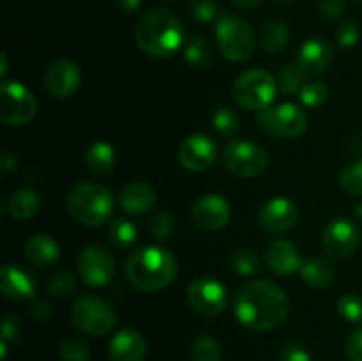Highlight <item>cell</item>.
I'll return each mask as SVG.
<instances>
[{
  "mask_svg": "<svg viewBox=\"0 0 362 361\" xmlns=\"http://www.w3.org/2000/svg\"><path fill=\"white\" fill-rule=\"evenodd\" d=\"M288 315V296L271 280L247 282L237 294V321L253 331H271L279 328Z\"/></svg>",
  "mask_w": 362,
  "mask_h": 361,
  "instance_id": "6da1fadb",
  "label": "cell"
},
{
  "mask_svg": "<svg viewBox=\"0 0 362 361\" xmlns=\"http://www.w3.org/2000/svg\"><path fill=\"white\" fill-rule=\"evenodd\" d=\"M134 39L140 50L156 59L175 55L184 42V27L168 7H152L134 28Z\"/></svg>",
  "mask_w": 362,
  "mask_h": 361,
  "instance_id": "7a4b0ae2",
  "label": "cell"
},
{
  "mask_svg": "<svg viewBox=\"0 0 362 361\" xmlns=\"http://www.w3.org/2000/svg\"><path fill=\"white\" fill-rule=\"evenodd\" d=\"M133 287L144 292H154L168 287L177 276V260L173 253L161 246H147L131 253L124 268Z\"/></svg>",
  "mask_w": 362,
  "mask_h": 361,
  "instance_id": "3957f363",
  "label": "cell"
},
{
  "mask_svg": "<svg viewBox=\"0 0 362 361\" xmlns=\"http://www.w3.org/2000/svg\"><path fill=\"white\" fill-rule=\"evenodd\" d=\"M67 209L81 225L99 227L112 218L113 197L103 184L80 183L67 195Z\"/></svg>",
  "mask_w": 362,
  "mask_h": 361,
  "instance_id": "277c9868",
  "label": "cell"
},
{
  "mask_svg": "<svg viewBox=\"0 0 362 361\" xmlns=\"http://www.w3.org/2000/svg\"><path fill=\"white\" fill-rule=\"evenodd\" d=\"M216 42L219 52L230 62H244L251 59L257 48V39L246 20L232 14H221L216 21Z\"/></svg>",
  "mask_w": 362,
  "mask_h": 361,
  "instance_id": "5b68a950",
  "label": "cell"
},
{
  "mask_svg": "<svg viewBox=\"0 0 362 361\" xmlns=\"http://www.w3.org/2000/svg\"><path fill=\"white\" fill-rule=\"evenodd\" d=\"M278 92V81L264 69H250L237 76L232 87L233 101L244 110L262 112L269 108Z\"/></svg>",
  "mask_w": 362,
  "mask_h": 361,
  "instance_id": "8992f818",
  "label": "cell"
},
{
  "mask_svg": "<svg viewBox=\"0 0 362 361\" xmlns=\"http://www.w3.org/2000/svg\"><path fill=\"white\" fill-rule=\"evenodd\" d=\"M258 124L272 138L293 140L306 133L308 113L293 103H283L258 112Z\"/></svg>",
  "mask_w": 362,
  "mask_h": 361,
  "instance_id": "52a82bcc",
  "label": "cell"
},
{
  "mask_svg": "<svg viewBox=\"0 0 362 361\" xmlns=\"http://www.w3.org/2000/svg\"><path fill=\"white\" fill-rule=\"evenodd\" d=\"M37 112V101L30 88L14 80H4L0 87V120L6 126H23Z\"/></svg>",
  "mask_w": 362,
  "mask_h": 361,
  "instance_id": "ba28073f",
  "label": "cell"
},
{
  "mask_svg": "<svg viewBox=\"0 0 362 361\" xmlns=\"http://www.w3.org/2000/svg\"><path fill=\"white\" fill-rule=\"evenodd\" d=\"M223 163L230 173L240 179L258 177L267 170L269 156L250 140H232L223 151Z\"/></svg>",
  "mask_w": 362,
  "mask_h": 361,
  "instance_id": "9c48e42d",
  "label": "cell"
},
{
  "mask_svg": "<svg viewBox=\"0 0 362 361\" xmlns=\"http://www.w3.org/2000/svg\"><path fill=\"white\" fill-rule=\"evenodd\" d=\"M71 321L90 336H105L115 326V311L95 296L78 297L71 308Z\"/></svg>",
  "mask_w": 362,
  "mask_h": 361,
  "instance_id": "30bf717a",
  "label": "cell"
},
{
  "mask_svg": "<svg viewBox=\"0 0 362 361\" xmlns=\"http://www.w3.org/2000/svg\"><path fill=\"white\" fill-rule=\"evenodd\" d=\"M187 299L198 314L214 317L226 308L228 292L219 280L211 278V276H200L191 282L189 289H187Z\"/></svg>",
  "mask_w": 362,
  "mask_h": 361,
  "instance_id": "8fae6325",
  "label": "cell"
},
{
  "mask_svg": "<svg viewBox=\"0 0 362 361\" xmlns=\"http://www.w3.org/2000/svg\"><path fill=\"white\" fill-rule=\"evenodd\" d=\"M78 273L88 287H103L115 275V258L99 246H85L78 255Z\"/></svg>",
  "mask_w": 362,
  "mask_h": 361,
  "instance_id": "7c38bea8",
  "label": "cell"
},
{
  "mask_svg": "<svg viewBox=\"0 0 362 361\" xmlns=\"http://www.w3.org/2000/svg\"><path fill=\"white\" fill-rule=\"evenodd\" d=\"M359 229L346 218H336L329 222L324 229V236H322L324 250L336 258L352 255L359 246Z\"/></svg>",
  "mask_w": 362,
  "mask_h": 361,
  "instance_id": "4fadbf2b",
  "label": "cell"
},
{
  "mask_svg": "<svg viewBox=\"0 0 362 361\" xmlns=\"http://www.w3.org/2000/svg\"><path fill=\"white\" fill-rule=\"evenodd\" d=\"M230 202L218 193H207L198 198L193 205V219L198 229L216 232L230 222Z\"/></svg>",
  "mask_w": 362,
  "mask_h": 361,
  "instance_id": "5bb4252c",
  "label": "cell"
},
{
  "mask_svg": "<svg viewBox=\"0 0 362 361\" xmlns=\"http://www.w3.org/2000/svg\"><path fill=\"white\" fill-rule=\"evenodd\" d=\"M299 222V209L290 198L276 197L269 200L258 214V225L269 234H281Z\"/></svg>",
  "mask_w": 362,
  "mask_h": 361,
  "instance_id": "9a60e30c",
  "label": "cell"
},
{
  "mask_svg": "<svg viewBox=\"0 0 362 361\" xmlns=\"http://www.w3.org/2000/svg\"><path fill=\"white\" fill-rule=\"evenodd\" d=\"M218 156V147L207 134H191L180 144L179 161L189 172H204Z\"/></svg>",
  "mask_w": 362,
  "mask_h": 361,
  "instance_id": "2e32d148",
  "label": "cell"
},
{
  "mask_svg": "<svg viewBox=\"0 0 362 361\" xmlns=\"http://www.w3.org/2000/svg\"><path fill=\"white\" fill-rule=\"evenodd\" d=\"M81 81V71L71 59H59L48 67L45 76L46 88L57 99H67L78 91Z\"/></svg>",
  "mask_w": 362,
  "mask_h": 361,
  "instance_id": "e0dca14e",
  "label": "cell"
},
{
  "mask_svg": "<svg viewBox=\"0 0 362 361\" xmlns=\"http://www.w3.org/2000/svg\"><path fill=\"white\" fill-rule=\"evenodd\" d=\"M332 46L322 38H311L300 46L299 55L296 59L297 69L306 78H315L324 73L332 60Z\"/></svg>",
  "mask_w": 362,
  "mask_h": 361,
  "instance_id": "ac0fdd59",
  "label": "cell"
},
{
  "mask_svg": "<svg viewBox=\"0 0 362 361\" xmlns=\"http://www.w3.org/2000/svg\"><path fill=\"white\" fill-rule=\"evenodd\" d=\"M265 262L269 269L279 276L293 275L303 265L299 248L288 239H274L265 250Z\"/></svg>",
  "mask_w": 362,
  "mask_h": 361,
  "instance_id": "d6986e66",
  "label": "cell"
},
{
  "mask_svg": "<svg viewBox=\"0 0 362 361\" xmlns=\"http://www.w3.org/2000/svg\"><path fill=\"white\" fill-rule=\"evenodd\" d=\"M0 289L9 299H28L35 292V282L30 273L18 264H4L0 271Z\"/></svg>",
  "mask_w": 362,
  "mask_h": 361,
  "instance_id": "ffe728a7",
  "label": "cell"
},
{
  "mask_svg": "<svg viewBox=\"0 0 362 361\" xmlns=\"http://www.w3.org/2000/svg\"><path fill=\"white\" fill-rule=\"evenodd\" d=\"M147 354L144 336L134 329H122L110 342V356L113 361H144Z\"/></svg>",
  "mask_w": 362,
  "mask_h": 361,
  "instance_id": "44dd1931",
  "label": "cell"
},
{
  "mask_svg": "<svg viewBox=\"0 0 362 361\" xmlns=\"http://www.w3.org/2000/svg\"><path fill=\"white\" fill-rule=\"evenodd\" d=\"M156 191L147 183H129L127 186L122 188L120 191V207L127 212V214L140 216L151 211L156 205Z\"/></svg>",
  "mask_w": 362,
  "mask_h": 361,
  "instance_id": "7402d4cb",
  "label": "cell"
},
{
  "mask_svg": "<svg viewBox=\"0 0 362 361\" xmlns=\"http://www.w3.org/2000/svg\"><path fill=\"white\" fill-rule=\"evenodd\" d=\"M25 257L35 268H52L60 257V246L48 234H35L25 244Z\"/></svg>",
  "mask_w": 362,
  "mask_h": 361,
  "instance_id": "603a6c76",
  "label": "cell"
},
{
  "mask_svg": "<svg viewBox=\"0 0 362 361\" xmlns=\"http://www.w3.org/2000/svg\"><path fill=\"white\" fill-rule=\"evenodd\" d=\"M115 149L108 142L98 140L85 152V165L95 176H108L115 168Z\"/></svg>",
  "mask_w": 362,
  "mask_h": 361,
  "instance_id": "cb8c5ba5",
  "label": "cell"
},
{
  "mask_svg": "<svg viewBox=\"0 0 362 361\" xmlns=\"http://www.w3.org/2000/svg\"><path fill=\"white\" fill-rule=\"evenodd\" d=\"M39 207H41V198L34 190H28V188L13 191L7 200V211H9L11 218L18 219V222L30 219L32 216L37 214Z\"/></svg>",
  "mask_w": 362,
  "mask_h": 361,
  "instance_id": "d4e9b609",
  "label": "cell"
},
{
  "mask_svg": "<svg viewBox=\"0 0 362 361\" xmlns=\"http://www.w3.org/2000/svg\"><path fill=\"white\" fill-rule=\"evenodd\" d=\"M299 275L306 285L324 289V287L331 285V282L334 280L336 268L332 262L325 260V258H313V260L303 262Z\"/></svg>",
  "mask_w": 362,
  "mask_h": 361,
  "instance_id": "484cf974",
  "label": "cell"
},
{
  "mask_svg": "<svg viewBox=\"0 0 362 361\" xmlns=\"http://www.w3.org/2000/svg\"><path fill=\"white\" fill-rule=\"evenodd\" d=\"M290 41L288 25L285 21H267L262 28V46L267 53H279Z\"/></svg>",
  "mask_w": 362,
  "mask_h": 361,
  "instance_id": "4316f807",
  "label": "cell"
},
{
  "mask_svg": "<svg viewBox=\"0 0 362 361\" xmlns=\"http://www.w3.org/2000/svg\"><path fill=\"white\" fill-rule=\"evenodd\" d=\"M184 59L193 69H207L212 62V46L202 35L189 39V42L184 48Z\"/></svg>",
  "mask_w": 362,
  "mask_h": 361,
  "instance_id": "83f0119b",
  "label": "cell"
},
{
  "mask_svg": "<svg viewBox=\"0 0 362 361\" xmlns=\"http://www.w3.org/2000/svg\"><path fill=\"white\" fill-rule=\"evenodd\" d=\"M228 262L233 273L239 276H253L255 273L260 271L262 265L260 257L253 250H250V248H237V250H233Z\"/></svg>",
  "mask_w": 362,
  "mask_h": 361,
  "instance_id": "f1b7e54d",
  "label": "cell"
},
{
  "mask_svg": "<svg viewBox=\"0 0 362 361\" xmlns=\"http://www.w3.org/2000/svg\"><path fill=\"white\" fill-rule=\"evenodd\" d=\"M110 243L117 248V250H127L133 246L138 239V229L134 227L133 222L129 219H115L110 225L108 230Z\"/></svg>",
  "mask_w": 362,
  "mask_h": 361,
  "instance_id": "f546056e",
  "label": "cell"
},
{
  "mask_svg": "<svg viewBox=\"0 0 362 361\" xmlns=\"http://www.w3.org/2000/svg\"><path fill=\"white\" fill-rule=\"evenodd\" d=\"M74 289H76V278L73 273L66 271V269L53 273L46 282V290L49 296L57 297V299H66L74 292Z\"/></svg>",
  "mask_w": 362,
  "mask_h": 361,
  "instance_id": "4dcf8cb0",
  "label": "cell"
},
{
  "mask_svg": "<svg viewBox=\"0 0 362 361\" xmlns=\"http://www.w3.org/2000/svg\"><path fill=\"white\" fill-rule=\"evenodd\" d=\"M212 124H214V130L218 131V134L225 138H232L239 130V113L230 108V106H221L212 115Z\"/></svg>",
  "mask_w": 362,
  "mask_h": 361,
  "instance_id": "1f68e13d",
  "label": "cell"
},
{
  "mask_svg": "<svg viewBox=\"0 0 362 361\" xmlns=\"http://www.w3.org/2000/svg\"><path fill=\"white\" fill-rule=\"evenodd\" d=\"M193 361H221V347L211 335H202L193 343Z\"/></svg>",
  "mask_w": 362,
  "mask_h": 361,
  "instance_id": "d6a6232c",
  "label": "cell"
},
{
  "mask_svg": "<svg viewBox=\"0 0 362 361\" xmlns=\"http://www.w3.org/2000/svg\"><path fill=\"white\" fill-rule=\"evenodd\" d=\"M173 229H175V223H173V216L168 211H156L152 218L148 219V234L156 241L170 239Z\"/></svg>",
  "mask_w": 362,
  "mask_h": 361,
  "instance_id": "836d02e7",
  "label": "cell"
},
{
  "mask_svg": "<svg viewBox=\"0 0 362 361\" xmlns=\"http://www.w3.org/2000/svg\"><path fill=\"white\" fill-rule=\"evenodd\" d=\"M339 184H341V188L349 195H354V197L362 195V159L349 163L343 168L341 177H339Z\"/></svg>",
  "mask_w": 362,
  "mask_h": 361,
  "instance_id": "e575fe53",
  "label": "cell"
},
{
  "mask_svg": "<svg viewBox=\"0 0 362 361\" xmlns=\"http://www.w3.org/2000/svg\"><path fill=\"white\" fill-rule=\"evenodd\" d=\"M338 314L352 324H362V297L354 292L343 294L338 301Z\"/></svg>",
  "mask_w": 362,
  "mask_h": 361,
  "instance_id": "d590c367",
  "label": "cell"
},
{
  "mask_svg": "<svg viewBox=\"0 0 362 361\" xmlns=\"http://www.w3.org/2000/svg\"><path fill=\"white\" fill-rule=\"evenodd\" d=\"M59 356L62 361H88L90 353H88V347L83 340L67 336L60 342Z\"/></svg>",
  "mask_w": 362,
  "mask_h": 361,
  "instance_id": "8d00e7d4",
  "label": "cell"
},
{
  "mask_svg": "<svg viewBox=\"0 0 362 361\" xmlns=\"http://www.w3.org/2000/svg\"><path fill=\"white\" fill-rule=\"evenodd\" d=\"M303 80L304 76L300 74V71L297 69L296 64H286V66H283L281 69H279L278 73V87L281 88L285 94L288 96H293L297 94V92H300V88H303Z\"/></svg>",
  "mask_w": 362,
  "mask_h": 361,
  "instance_id": "74e56055",
  "label": "cell"
},
{
  "mask_svg": "<svg viewBox=\"0 0 362 361\" xmlns=\"http://www.w3.org/2000/svg\"><path fill=\"white\" fill-rule=\"evenodd\" d=\"M327 87L320 81H311V84H306L299 92V99L303 105L310 106V108H317L322 103H325L327 99Z\"/></svg>",
  "mask_w": 362,
  "mask_h": 361,
  "instance_id": "f35d334b",
  "label": "cell"
},
{
  "mask_svg": "<svg viewBox=\"0 0 362 361\" xmlns=\"http://www.w3.org/2000/svg\"><path fill=\"white\" fill-rule=\"evenodd\" d=\"M359 35L361 30L356 20L343 21V23L339 25L338 32H336V39H338V42L343 48H352V46H356L357 41H359Z\"/></svg>",
  "mask_w": 362,
  "mask_h": 361,
  "instance_id": "ab89813d",
  "label": "cell"
},
{
  "mask_svg": "<svg viewBox=\"0 0 362 361\" xmlns=\"http://www.w3.org/2000/svg\"><path fill=\"white\" fill-rule=\"evenodd\" d=\"M191 14L194 20L209 23L218 14V4L216 0H191Z\"/></svg>",
  "mask_w": 362,
  "mask_h": 361,
  "instance_id": "60d3db41",
  "label": "cell"
},
{
  "mask_svg": "<svg viewBox=\"0 0 362 361\" xmlns=\"http://www.w3.org/2000/svg\"><path fill=\"white\" fill-rule=\"evenodd\" d=\"M279 361H311V356L300 342H286L279 350Z\"/></svg>",
  "mask_w": 362,
  "mask_h": 361,
  "instance_id": "b9f144b4",
  "label": "cell"
},
{
  "mask_svg": "<svg viewBox=\"0 0 362 361\" xmlns=\"http://www.w3.org/2000/svg\"><path fill=\"white\" fill-rule=\"evenodd\" d=\"M346 356L350 361H362V326L346 340Z\"/></svg>",
  "mask_w": 362,
  "mask_h": 361,
  "instance_id": "7bdbcfd3",
  "label": "cell"
},
{
  "mask_svg": "<svg viewBox=\"0 0 362 361\" xmlns=\"http://www.w3.org/2000/svg\"><path fill=\"white\" fill-rule=\"evenodd\" d=\"M320 13L324 14L329 20H334V18H339L346 9L345 0H320Z\"/></svg>",
  "mask_w": 362,
  "mask_h": 361,
  "instance_id": "ee69618b",
  "label": "cell"
},
{
  "mask_svg": "<svg viewBox=\"0 0 362 361\" xmlns=\"http://www.w3.org/2000/svg\"><path fill=\"white\" fill-rule=\"evenodd\" d=\"M20 324L14 317H4L2 321V342H20Z\"/></svg>",
  "mask_w": 362,
  "mask_h": 361,
  "instance_id": "f6af8a7d",
  "label": "cell"
},
{
  "mask_svg": "<svg viewBox=\"0 0 362 361\" xmlns=\"http://www.w3.org/2000/svg\"><path fill=\"white\" fill-rule=\"evenodd\" d=\"M30 314L34 315L37 321H48L49 315H52V306H49L46 301L42 299H34L30 306Z\"/></svg>",
  "mask_w": 362,
  "mask_h": 361,
  "instance_id": "bcb514c9",
  "label": "cell"
},
{
  "mask_svg": "<svg viewBox=\"0 0 362 361\" xmlns=\"http://www.w3.org/2000/svg\"><path fill=\"white\" fill-rule=\"evenodd\" d=\"M141 2H144V0H117V6H119V9L122 11V13L133 14L140 9Z\"/></svg>",
  "mask_w": 362,
  "mask_h": 361,
  "instance_id": "7dc6e473",
  "label": "cell"
},
{
  "mask_svg": "<svg viewBox=\"0 0 362 361\" xmlns=\"http://www.w3.org/2000/svg\"><path fill=\"white\" fill-rule=\"evenodd\" d=\"M232 2L235 4L237 7H240V9H251V7L260 6L264 0H232Z\"/></svg>",
  "mask_w": 362,
  "mask_h": 361,
  "instance_id": "c3c4849f",
  "label": "cell"
},
{
  "mask_svg": "<svg viewBox=\"0 0 362 361\" xmlns=\"http://www.w3.org/2000/svg\"><path fill=\"white\" fill-rule=\"evenodd\" d=\"M13 168H16V159L6 152V154L2 156V170L4 172H9V170H13Z\"/></svg>",
  "mask_w": 362,
  "mask_h": 361,
  "instance_id": "681fc988",
  "label": "cell"
},
{
  "mask_svg": "<svg viewBox=\"0 0 362 361\" xmlns=\"http://www.w3.org/2000/svg\"><path fill=\"white\" fill-rule=\"evenodd\" d=\"M2 69H0V74H2V76H6V71H7V57H6V53H2Z\"/></svg>",
  "mask_w": 362,
  "mask_h": 361,
  "instance_id": "f907efd6",
  "label": "cell"
},
{
  "mask_svg": "<svg viewBox=\"0 0 362 361\" xmlns=\"http://www.w3.org/2000/svg\"><path fill=\"white\" fill-rule=\"evenodd\" d=\"M276 4H279V6H292L293 0H276Z\"/></svg>",
  "mask_w": 362,
  "mask_h": 361,
  "instance_id": "816d5d0a",
  "label": "cell"
},
{
  "mask_svg": "<svg viewBox=\"0 0 362 361\" xmlns=\"http://www.w3.org/2000/svg\"><path fill=\"white\" fill-rule=\"evenodd\" d=\"M356 214H357V218L362 219V202H361V204H357V207H356Z\"/></svg>",
  "mask_w": 362,
  "mask_h": 361,
  "instance_id": "f5cc1de1",
  "label": "cell"
},
{
  "mask_svg": "<svg viewBox=\"0 0 362 361\" xmlns=\"http://www.w3.org/2000/svg\"><path fill=\"white\" fill-rule=\"evenodd\" d=\"M168 2H180V0H168Z\"/></svg>",
  "mask_w": 362,
  "mask_h": 361,
  "instance_id": "db71d44e",
  "label": "cell"
}]
</instances>
